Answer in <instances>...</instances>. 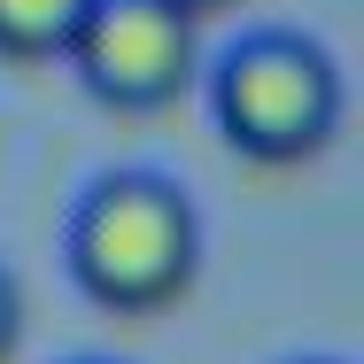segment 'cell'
Returning a JSON list of instances; mask_svg holds the SVG:
<instances>
[{"label":"cell","mask_w":364,"mask_h":364,"mask_svg":"<svg viewBox=\"0 0 364 364\" xmlns=\"http://www.w3.org/2000/svg\"><path fill=\"white\" fill-rule=\"evenodd\" d=\"M63 264L93 310L155 318L202 279V210L171 171L117 163L85 178L63 225Z\"/></svg>","instance_id":"cell-1"},{"label":"cell","mask_w":364,"mask_h":364,"mask_svg":"<svg viewBox=\"0 0 364 364\" xmlns=\"http://www.w3.org/2000/svg\"><path fill=\"white\" fill-rule=\"evenodd\" d=\"M202 93H210V124L225 132V147L264 171L326 155L341 132V109H349L333 47L294 23H256V31L225 39L202 63Z\"/></svg>","instance_id":"cell-2"},{"label":"cell","mask_w":364,"mask_h":364,"mask_svg":"<svg viewBox=\"0 0 364 364\" xmlns=\"http://www.w3.org/2000/svg\"><path fill=\"white\" fill-rule=\"evenodd\" d=\"M63 63L101 109L147 117L202 85V31L163 0H85Z\"/></svg>","instance_id":"cell-3"},{"label":"cell","mask_w":364,"mask_h":364,"mask_svg":"<svg viewBox=\"0 0 364 364\" xmlns=\"http://www.w3.org/2000/svg\"><path fill=\"white\" fill-rule=\"evenodd\" d=\"M85 0H0V63H63Z\"/></svg>","instance_id":"cell-4"},{"label":"cell","mask_w":364,"mask_h":364,"mask_svg":"<svg viewBox=\"0 0 364 364\" xmlns=\"http://www.w3.org/2000/svg\"><path fill=\"white\" fill-rule=\"evenodd\" d=\"M23 318H31L23 310V279L0 264V364H16V349H23Z\"/></svg>","instance_id":"cell-5"},{"label":"cell","mask_w":364,"mask_h":364,"mask_svg":"<svg viewBox=\"0 0 364 364\" xmlns=\"http://www.w3.org/2000/svg\"><path fill=\"white\" fill-rule=\"evenodd\" d=\"M163 8H178V16H186L194 31H202L210 16H225V8H240V0H163Z\"/></svg>","instance_id":"cell-6"},{"label":"cell","mask_w":364,"mask_h":364,"mask_svg":"<svg viewBox=\"0 0 364 364\" xmlns=\"http://www.w3.org/2000/svg\"><path fill=\"white\" fill-rule=\"evenodd\" d=\"M287 364H349V357H287Z\"/></svg>","instance_id":"cell-7"},{"label":"cell","mask_w":364,"mask_h":364,"mask_svg":"<svg viewBox=\"0 0 364 364\" xmlns=\"http://www.w3.org/2000/svg\"><path fill=\"white\" fill-rule=\"evenodd\" d=\"M70 364H117V357H70Z\"/></svg>","instance_id":"cell-8"}]
</instances>
